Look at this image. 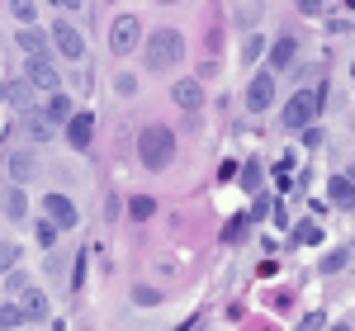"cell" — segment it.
Returning a JSON list of instances; mask_svg holds the SVG:
<instances>
[{
    "label": "cell",
    "instance_id": "cell-1",
    "mask_svg": "<svg viewBox=\"0 0 355 331\" xmlns=\"http://www.w3.org/2000/svg\"><path fill=\"white\" fill-rule=\"evenodd\" d=\"M180 57H185V43H180L175 28H157V33L142 38V66L147 71H175Z\"/></svg>",
    "mask_w": 355,
    "mask_h": 331
},
{
    "label": "cell",
    "instance_id": "cell-2",
    "mask_svg": "<svg viewBox=\"0 0 355 331\" xmlns=\"http://www.w3.org/2000/svg\"><path fill=\"white\" fill-rule=\"evenodd\" d=\"M137 156H142V166H147V170H166V166H171V156H175V133H171V128H162V123L142 128V133H137Z\"/></svg>",
    "mask_w": 355,
    "mask_h": 331
},
{
    "label": "cell",
    "instance_id": "cell-3",
    "mask_svg": "<svg viewBox=\"0 0 355 331\" xmlns=\"http://www.w3.org/2000/svg\"><path fill=\"white\" fill-rule=\"evenodd\" d=\"M322 109V95L318 90H299V95H289V105H284V128L289 133H303L313 118Z\"/></svg>",
    "mask_w": 355,
    "mask_h": 331
},
{
    "label": "cell",
    "instance_id": "cell-4",
    "mask_svg": "<svg viewBox=\"0 0 355 331\" xmlns=\"http://www.w3.org/2000/svg\"><path fill=\"white\" fill-rule=\"evenodd\" d=\"M137 38H142V19H137V15H119V19L110 24V48H114L119 57L133 53Z\"/></svg>",
    "mask_w": 355,
    "mask_h": 331
},
{
    "label": "cell",
    "instance_id": "cell-5",
    "mask_svg": "<svg viewBox=\"0 0 355 331\" xmlns=\"http://www.w3.org/2000/svg\"><path fill=\"white\" fill-rule=\"evenodd\" d=\"M48 43H53V48L67 57V62H81V57H85V38H81L71 24H62V19L48 28Z\"/></svg>",
    "mask_w": 355,
    "mask_h": 331
},
{
    "label": "cell",
    "instance_id": "cell-6",
    "mask_svg": "<svg viewBox=\"0 0 355 331\" xmlns=\"http://www.w3.org/2000/svg\"><path fill=\"white\" fill-rule=\"evenodd\" d=\"M270 105H275V71H261V76H251V85H246V109L266 114Z\"/></svg>",
    "mask_w": 355,
    "mask_h": 331
},
{
    "label": "cell",
    "instance_id": "cell-7",
    "mask_svg": "<svg viewBox=\"0 0 355 331\" xmlns=\"http://www.w3.org/2000/svg\"><path fill=\"white\" fill-rule=\"evenodd\" d=\"M62 128H67V142H71L76 152H90V138H95V114L76 109L67 123H62Z\"/></svg>",
    "mask_w": 355,
    "mask_h": 331
},
{
    "label": "cell",
    "instance_id": "cell-8",
    "mask_svg": "<svg viewBox=\"0 0 355 331\" xmlns=\"http://www.w3.org/2000/svg\"><path fill=\"white\" fill-rule=\"evenodd\" d=\"M24 81L28 85H38V90H57V66H53V57H28V66H24Z\"/></svg>",
    "mask_w": 355,
    "mask_h": 331
},
{
    "label": "cell",
    "instance_id": "cell-9",
    "mask_svg": "<svg viewBox=\"0 0 355 331\" xmlns=\"http://www.w3.org/2000/svg\"><path fill=\"white\" fill-rule=\"evenodd\" d=\"M43 213H48L57 227H76V204H71L67 194H48V199H43Z\"/></svg>",
    "mask_w": 355,
    "mask_h": 331
},
{
    "label": "cell",
    "instance_id": "cell-10",
    "mask_svg": "<svg viewBox=\"0 0 355 331\" xmlns=\"http://www.w3.org/2000/svg\"><path fill=\"white\" fill-rule=\"evenodd\" d=\"M15 43H19L24 57H48V33L38 24H19V38H15Z\"/></svg>",
    "mask_w": 355,
    "mask_h": 331
},
{
    "label": "cell",
    "instance_id": "cell-11",
    "mask_svg": "<svg viewBox=\"0 0 355 331\" xmlns=\"http://www.w3.org/2000/svg\"><path fill=\"white\" fill-rule=\"evenodd\" d=\"M171 100H175L185 114H199V105H204V90H199V81H175V85H171Z\"/></svg>",
    "mask_w": 355,
    "mask_h": 331
},
{
    "label": "cell",
    "instance_id": "cell-12",
    "mask_svg": "<svg viewBox=\"0 0 355 331\" xmlns=\"http://www.w3.org/2000/svg\"><path fill=\"white\" fill-rule=\"evenodd\" d=\"M19 312H24L28 322H43L48 317V298H43V289H19Z\"/></svg>",
    "mask_w": 355,
    "mask_h": 331
},
{
    "label": "cell",
    "instance_id": "cell-13",
    "mask_svg": "<svg viewBox=\"0 0 355 331\" xmlns=\"http://www.w3.org/2000/svg\"><path fill=\"white\" fill-rule=\"evenodd\" d=\"M71 114H76V105H71V95H62V90H53V95H48V109H43V118H48L53 128H62V123H67Z\"/></svg>",
    "mask_w": 355,
    "mask_h": 331
},
{
    "label": "cell",
    "instance_id": "cell-14",
    "mask_svg": "<svg viewBox=\"0 0 355 331\" xmlns=\"http://www.w3.org/2000/svg\"><path fill=\"white\" fill-rule=\"evenodd\" d=\"M327 199L341 204V208H355V180L351 175H331L327 180Z\"/></svg>",
    "mask_w": 355,
    "mask_h": 331
},
{
    "label": "cell",
    "instance_id": "cell-15",
    "mask_svg": "<svg viewBox=\"0 0 355 331\" xmlns=\"http://www.w3.org/2000/svg\"><path fill=\"white\" fill-rule=\"evenodd\" d=\"M19 123H24L28 128V138H53V123H48V118H43V109H33V105H28V109H19Z\"/></svg>",
    "mask_w": 355,
    "mask_h": 331
},
{
    "label": "cell",
    "instance_id": "cell-16",
    "mask_svg": "<svg viewBox=\"0 0 355 331\" xmlns=\"http://www.w3.org/2000/svg\"><path fill=\"white\" fill-rule=\"evenodd\" d=\"M294 57H299V43H294V38H279V43L270 48V71H284Z\"/></svg>",
    "mask_w": 355,
    "mask_h": 331
},
{
    "label": "cell",
    "instance_id": "cell-17",
    "mask_svg": "<svg viewBox=\"0 0 355 331\" xmlns=\"http://www.w3.org/2000/svg\"><path fill=\"white\" fill-rule=\"evenodd\" d=\"M0 204H5V213H10V218H24V213H28L24 190H5V194H0Z\"/></svg>",
    "mask_w": 355,
    "mask_h": 331
},
{
    "label": "cell",
    "instance_id": "cell-18",
    "mask_svg": "<svg viewBox=\"0 0 355 331\" xmlns=\"http://www.w3.org/2000/svg\"><path fill=\"white\" fill-rule=\"evenodd\" d=\"M261 180H266V166H261L256 156H251V161L242 166V190H251V194H256V190H261Z\"/></svg>",
    "mask_w": 355,
    "mask_h": 331
},
{
    "label": "cell",
    "instance_id": "cell-19",
    "mask_svg": "<svg viewBox=\"0 0 355 331\" xmlns=\"http://www.w3.org/2000/svg\"><path fill=\"white\" fill-rule=\"evenodd\" d=\"M294 242H299V247H318V242H322V227H318V222H299V227H294Z\"/></svg>",
    "mask_w": 355,
    "mask_h": 331
},
{
    "label": "cell",
    "instance_id": "cell-20",
    "mask_svg": "<svg viewBox=\"0 0 355 331\" xmlns=\"http://www.w3.org/2000/svg\"><path fill=\"white\" fill-rule=\"evenodd\" d=\"M10 175H15V180H28V175H33V156H28V152H15V156H10Z\"/></svg>",
    "mask_w": 355,
    "mask_h": 331
},
{
    "label": "cell",
    "instance_id": "cell-21",
    "mask_svg": "<svg viewBox=\"0 0 355 331\" xmlns=\"http://www.w3.org/2000/svg\"><path fill=\"white\" fill-rule=\"evenodd\" d=\"M15 265H19V247H15V242H5V237H0V275H10V270H15Z\"/></svg>",
    "mask_w": 355,
    "mask_h": 331
},
{
    "label": "cell",
    "instance_id": "cell-22",
    "mask_svg": "<svg viewBox=\"0 0 355 331\" xmlns=\"http://www.w3.org/2000/svg\"><path fill=\"white\" fill-rule=\"evenodd\" d=\"M19 322H24V312H19V303H0V331L19 327Z\"/></svg>",
    "mask_w": 355,
    "mask_h": 331
},
{
    "label": "cell",
    "instance_id": "cell-23",
    "mask_svg": "<svg viewBox=\"0 0 355 331\" xmlns=\"http://www.w3.org/2000/svg\"><path fill=\"white\" fill-rule=\"evenodd\" d=\"M346 260H351V256L336 247V251H327V256H322V270H327V275H336V270H346Z\"/></svg>",
    "mask_w": 355,
    "mask_h": 331
},
{
    "label": "cell",
    "instance_id": "cell-24",
    "mask_svg": "<svg viewBox=\"0 0 355 331\" xmlns=\"http://www.w3.org/2000/svg\"><path fill=\"white\" fill-rule=\"evenodd\" d=\"M10 15H15L19 24H33V0H10Z\"/></svg>",
    "mask_w": 355,
    "mask_h": 331
},
{
    "label": "cell",
    "instance_id": "cell-25",
    "mask_svg": "<svg viewBox=\"0 0 355 331\" xmlns=\"http://www.w3.org/2000/svg\"><path fill=\"white\" fill-rule=\"evenodd\" d=\"M10 105H15V109H28V81L10 85Z\"/></svg>",
    "mask_w": 355,
    "mask_h": 331
},
{
    "label": "cell",
    "instance_id": "cell-26",
    "mask_svg": "<svg viewBox=\"0 0 355 331\" xmlns=\"http://www.w3.org/2000/svg\"><path fill=\"white\" fill-rule=\"evenodd\" d=\"M133 303H142V307H157V303H162V294L142 284V289H133Z\"/></svg>",
    "mask_w": 355,
    "mask_h": 331
},
{
    "label": "cell",
    "instance_id": "cell-27",
    "mask_svg": "<svg viewBox=\"0 0 355 331\" xmlns=\"http://www.w3.org/2000/svg\"><path fill=\"white\" fill-rule=\"evenodd\" d=\"M242 53H246V62H256V57L266 53V38H261V33H251V38H246V48H242Z\"/></svg>",
    "mask_w": 355,
    "mask_h": 331
},
{
    "label": "cell",
    "instance_id": "cell-28",
    "mask_svg": "<svg viewBox=\"0 0 355 331\" xmlns=\"http://www.w3.org/2000/svg\"><path fill=\"white\" fill-rule=\"evenodd\" d=\"M152 208H157L152 199H133V204H128V213H133L137 222H142V218H152Z\"/></svg>",
    "mask_w": 355,
    "mask_h": 331
},
{
    "label": "cell",
    "instance_id": "cell-29",
    "mask_svg": "<svg viewBox=\"0 0 355 331\" xmlns=\"http://www.w3.org/2000/svg\"><path fill=\"white\" fill-rule=\"evenodd\" d=\"M38 242H43V247H53V242H57V222H53V218L38 222Z\"/></svg>",
    "mask_w": 355,
    "mask_h": 331
},
{
    "label": "cell",
    "instance_id": "cell-30",
    "mask_svg": "<svg viewBox=\"0 0 355 331\" xmlns=\"http://www.w3.org/2000/svg\"><path fill=\"white\" fill-rule=\"evenodd\" d=\"M327 5H331V0H299V10H303V15H313V19L327 15Z\"/></svg>",
    "mask_w": 355,
    "mask_h": 331
},
{
    "label": "cell",
    "instance_id": "cell-31",
    "mask_svg": "<svg viewBox=\"0 0 355 331\" xmlns=\"http://www.w3.org/2000/svg\"><path fill=\"white\" fill-rule=\"evenodd\" d=\"M322 327H327V317H322V312H308V317L299 322V331H322Z\"/></svg>",
    "mask_w": 355,
    "mask_h": 331
},
{
    "label": "cell",
    "instance_id": "cell-32",
    "mask_svg": "<svg viewBox=\"0 0 355 331\" xmlns=\"http://www.w3.org/2000/svg\"><path fill=\"white\" fill-rule=\"evenodd\" d=\"M303 142H308V147H322V128L308 123V128H303Z\"/></svg>",
    "mask_w": 355,
    "mask_h": 331
},
{
    "label": "cell",
    "instance_id": "cell-33",
    "mask_svg": "<svg viewBox=\"0 0 355 331\" xmlns=\"http://www.w3.org/2000/svg\"><path fill=\"white\" fill-rule=\"evenodd\" d=\"M266 213H270V199H266V194H261V199H256V204H251V218H266Z\"/></svg>",
    "mask_w": 355,
    "mask_h": 331
},
{
    "label": "cell",
    "instance_id": "cell-34",
    "mask_svg": "<svg viewBox=\"0 0 355 331\" xmlns=\"http://www.w3.org/2000/svg\"><path fill=\"white\" fill-rule=\"evenodd\" d=\"M322 331H355V327H346V322H336V327H322Z\"/></svg>",
    "mask_w": 355,
    "mask_h": 331
},
{
    "label": "cell",
    "instance_id": "cell-35",
    "mask_svg": "<svg viewBox=\"0 0 355 331\" xmlns=\"http://www.w3.org/2000/svg\"><path fill=\"white\" fill-rule=\"evenodd\" d=\"M57 5H67V10H76V5H81V0H57Z\"/></svg>",
    "mask_w": 355,
    "mask_h": 331
},
{
    "label": "cell",
    "instance_id": "cell-36",
    "mask_svg": "<svg viewBox=\"0 0 355 331\" xmlns=\"http://www.w3.org/2000/svg\"><path fill=\"white\" fill-rule=\"evenodd\" d=\"M346 175H351V180H355V161H351V170H346Z\"/></svg>",
    "mask_w": 355,
    "mask_h": 331
},
{
    "label": "cell",
    "instance_id": "cell-37",
    "mask_svg": "<svg viewBox=\"0 0 355 331\" xmlns=\"http://www.w3.org/2000/svg\"><path fill=\"white\" fill-rule=\"evenodd\" d=\"M157 5H175V0H157Z\"/></svg>",
    "mask_w": 355,
    "mask_h": 331
},
{
    "label": "cell",
    "instance_id": "cell-38",
    "mask_svg": "<svg viewBox=\"0 0 355 331\" xmlns=\"http://www.w3.org/2000/svg\"><path fill=\"white\" fill-rule=\"evenodd\" d=\"M351 76H355V66H351Z\"/></svg>",
    "mask_w": 355,
    "mask_h": 331
}]
</instances>
